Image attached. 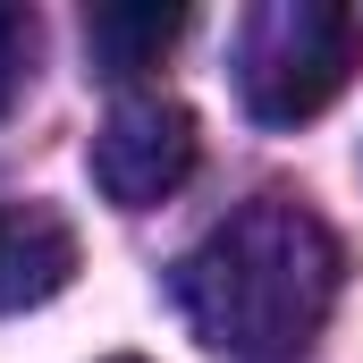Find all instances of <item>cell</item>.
<instances>
[{"label":"cell","instance_id":"7","mask_svg":"<svg viewBox=\"0 0 363 363\" xmlns=\"http://www.w3.org/2000/svg\"><path fill=\"white\" fill-rule=\"evenodd\" d=\"M118 363H135V355H118Z\"/></svg>","mask_w":363,"mask_h":363},{"label":"cell","instance_id":"5","mask_svg":"<svg viewBox=\"0 0 363 363\" xmlns=\"http://www.w3.org/2000/svg\"><path fill=\"white\" fill-rule=\"evenodd\" d=\"M186 34V9H152V0H101L85 17V60L101 77H144L161 68V51Z\"/></svg>","mask_w":363,"mask_h":363},{"label":"cell","instance_id":"4","mask_svg":"<svg viewBox=\"0 0 363 363\" xmlns=\"http://www.w3.org/2000/svg\"><path fill=\"white\" fill-rule=\"evenodd\" d=\"M77 279V228L51 203H0V313H34Z\"/></svg>","mask_w":363,"mask_h":363},{"label":"cell","instance_id":"2","mask_svg":"<svg viewBox=\"0 0 363 363\" xmlns=\"http://www.w3.org/2000/svg\"><path fill=\"white\" fill-rule=\"evenodd\" d=\"M363 68V17L338 0H262L237 26V101L262 127L321 118Z\"/></svg>","mask_w":363,"mask_h":363},{"label":"cell","instance_id":"6","mask_svg":"<svg viewBox=\"0 0 363 363\" xmlns=\"http://www.w3.org/2000/svg\"><path fill=\"white\" fill-rule=\"evenodd\" d=\"M26 68H34V17L0 0V110L26 93Z\"/></svg>","mask_w":363,"mask_h":363},{"label":"cell","instance_id":"3","mask_svg":"<svg viewBox=\"0 0 363 363\" xmlns=\"http://www.w3.org/2000/svg\"><path fill=\"white\" fill-rule=\"evenodd\" d=\"M194 152H203V135H194V110L186 101H169V93H127L93 127V186L118 211H152V203H169L194 178Z\"/></svg>","mask_w":363,"mask_h":363},{"label":"cell","instance_id":"1","mask_svg":"<svg viewBox=\"0 0 363 363\" xmlns=\"http://www.w3.org/2000/svg\"><path fill=\"white\" fill-rule=\"evenodd\" d=\"M347 254L321 211L296 194H254L228 220H211L178 262V313L220 363H296L330 304H338Z\"/></svg>","mask_w":363,"mask_h":363}]
</instances>
